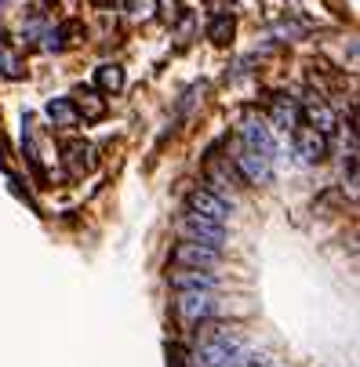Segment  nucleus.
Instances as JSON below:
<instances>
[{
    "label": "nucleus",
    "instance_id": "nucleus-1",
    "mask_svg": "<svg viewBox=\"0 0 360 367\" xmlns=\"http://www.w3.org/2000/svg\"><path fill=\"white\" fill-rule=\"evenodd\" d=\"M197 353H193V363L197 367H229L233 360L240 356L244 349V335L240 328H233V323H197Z\"/></svg>",
    "mask_w": 360,
    "mask_h": 367
},
{
    "label": "nucleus",
    "instance_id": "nucleus-2",
    "mask_svg": "<svg viewBox=\"0 0 360 367\" xmlns=\"http://www.w3.org/2000/svg\"><path fill=\"white\" fill-rule=\"evenodd\" d=\"M179 233L186 236V240L204 244V247H215V251L226 244V226L207 222V219H197V214H189V211L179 219Z\"/></svg>",
    "mask_w": 360,
    "mask_h": 367
},
{
    "label": "nucleus",
    "instance_id": "nucleus-3",
    "mask_svg": "<svg viewBox=\"0 0 360 367\" xmlns=\"http://www.w3.org/2000/svg\"><path fill=\"white\" fill-rule=\"evenodd\" d=\"M172 262H175L179 269H215V266L222 262V251L204 247V244H193V240H182V244H175V251H172Z\"/></svg>",
    "mask_w": 360,
    "mask_h": 367
},
{
    "label": "nucleus",
    "instance_id": "nucleus-4",
    "mask_svg": "<svg viewBox=\"0 0 360 367\" xmlns=\"http://www.w3.org/2000/svg\"><path fill=\"white\" fill-rule=\"evenodd\" d=\"M291 142H295V157H299L302 164H321L328 157V135L313 131L309 124H299L291 131Z\"/></svg>",
    "mask_w": 360,
    "mask_h": 367
},
{
    "label": "nucleus",
    "instance_id": "nucleus-5",
    "mask_svg": "<svg viewBox=\"0 0 360 367\" xmlns=\"http://www.w3.org/2000/svg\"><path fill=\"white\" fill-rule=\"evenodd\" d=\"M186 204H189V214H197V219L219 222V226H226V219H229V204L219 197V193H211V189H193Z\"/></svg>",
    "mask_w": 360,
    "mask_h": 367
},
{
    "label": "nucleus",
    "instance_id": "nucleus-6",
    "mask_svg": "<svg viewBox=\"0 0 360 367\" xmlns=\"http://www.w3.org/2000/svg\"><path fill=\"white\" fill-rule=\"evenodd\" d=\"M175 309L186 323H204V320H211V313H215V295L211 291H179Z\"/></svg>",
    "mask_w": 360,
    "mask_h": 367
},
{
    "label": "nucleus",
    "instance_id": "nucleus-7",
    "mask_svg": "<svg viewBox=\"0 0 360 367\" xmlns=\"http://www.w3.org/2000/svg\"><path fill=\"white\" fill-rule=\"evenodd\" d=\"M237 171H240V179H244L248 186H262V182H269V175H273V160L244 146L240 157H237Z\"/></svg>",
    "mask_w": 360,
    "mask_h": 367
},
{
    "label": "nucleus",
    "instance_id": "nucleus-8",
    "mask_svg": "<svg viewBox=\"0 0 360 367\" xmlns=\"http://www.w3.org/2000/svg\"><path fill=\"white\" fill-rule=\"evenodd\" d=\"M299 110L306 113V120H309V127L313 131H321V135H331L335 131V113H331V105L321 98V95H306L302 102H299Z\"/></svg>",
    "mask_w": 360,
    "mask_h": 367
},
{
    "label": "nucleus",
    "instance_id": "nucleus-9",
    "mask_svg": "<svg viewBox=\"0 0 360 367\" xmlns=\"http://www.w3.org/2000/svg\"><path fill=\"white\" fill-rule=\"evenodd\" d=\"M66 171H70V179H84L88 171H95V146L91 142H80V139H73L66 149Z\"/></svg>",
    "mask_w": 360,
    "mask_h": 367
},
{
    "label": "nucleus",
    "instance_id": "nucleus-10",
    "mask_svg": "<svg viewBox=\"0 0 360 367\" xmlns=\"http://www.w3.org/2000/svg\"><path fill=\"white\" fill-rule=\"evenodd\" d=\"M240 139H244V146H248V149H255V153H262V157H269V160L277 157V142H273L269 127H266L262 120H244Z\"/></svg>",
    "mask_w": 360,
    "mask_h": 367
},
{
    "label": "nucleus",
    "instance_id": "nucleus-11",
    "mask_svg": "<svg viewBox=\"0 0 360 367\" xmlns=\"http://www.w3.org/2000/svg\"><path fill=\"white\" fill-rule=\"evenodd\" d=\"M269 120L281 127V131H295L299 127V120H302V110H299V102L295 98H288V95H281V98H273V110H269Z\"/></svg>",
    "mask_w": 360,
    "mask_h": 367
},
{
    "label": "nucleus",
    "instance_id": "nucleus-12",
    "mask_svg": "<svg viewBox=\"0 0 360 367\" xmlns=\"http://www.w3.org/2000/svg\"><path fill=\"white\" fill-rule=\"evenodd\" d=\"M172 284L179 291H215V276L204 269H179L172 273Z\"/></svg>",
    "mask_w": 360,
    "mask_h": 367
},
{
    "label": "nucleus",
    "instance_id": "nucleus-13",
    "mask_svg": "<svg viewBox=\"0 0 360 367\" xmlns=\"http://www.w3.org/2000/svg\"><path fill=\"white\" fill-rule=\"evenodd\" d=\"M80 33H84V26L70 18V22H62V26L48 30V37H44V48H48V51H66L70 44H77L73 37H80Z\"/></svg>",
    "mask_w": 360,
    "mask_h": 367
},
{
    "label": "nucleus",
    "instance_id": "nucleus-14",
    "mask_svg": "<svg viewBox=\"0 0 360 367\" xmlns=\"http://www.w3.org/2000/svg\"><path fill=\"white\" fill-rule=\"evenodd\" d=\"M73 105H77V113H80L84 120H102V117H105V102H102L91 88H80V91L73 95Z\"/></svg>",
    "mask_w": 360,
    "mask_h": 367
},
{
    "label": "nucleus",
    "instance_id": "nucleus-15",
    "mask_svg": "<svg viewBox=\"0 0 360 367\" xmlns=\"http://www.w3.org/2000/svg\"><path fill=\"white\" fill-rule=\"evenodd\" d=\"M48 117H51L55 127H77L80 124V113H77L73 98H51L48 102Z\"/></svg>",
    "mask_w": 360,
    "mask_h": 367
},
{
    "label": "nucleus",
    "instance_id": "nucleus-16",
    "mask_svg": "<svg viewBox=\"0 0 360 367\" xmlns=\"http://www.w3.org/2000/svg\"><path fill=\"white\" fill-rule=\"evenodd\" d=\"M0 70H4L8 80H18V77H22V58H18V51H15V44H11L8 37L0 40Z\"/></svg>",
    "mask_w": 360,
    "mask_h": 367
},
{
    "label": "nucleus",
    "instance_id": "nucleus-17",
    "mask_svg": "<svg viewBox=\"0 0 360 367\" xmlns=\"http://www.w3.org/2000/svg\"><path fill=\"white\" fill-rule=\"evenodd\" d=\"M95 84H98L102 91L113 95V91L124 88V70H120V66H98V70H95Z\"/></svg>",
    "mask_w": 360,
    "mask_h": 367
},
{
    "label": "nucleus",
    "instance_id": "nucleus-18",
    "mask_svg": "<svg viewBox=\"0 0 360 367\" xmlns=\"http://www.w3.org/2000/svg\"><path fill=\"white\" fill-rule=\"evenodd\" d=\"M233 30H237V22H233V15H219L215 22L207 26V37L215 40V44H229V37H233Z\"/></svg>",
    "mask_w": 360,
    "mask_h": 367
},
{
    "label": "nucleus",
    "instance_id": "nucleus-19",
    "mask_svg": "<svg viewBox=\"0 0 360 367\" xmlns=\"http://www.w3.org/2000/svg\"><path fill=\"white\" fill-rule=\"evenodd\" d=\"M128 11L131 15H153L157 11V0H128Z\"/></svg>",
    "mask_w": 360,
    "mask_h": 367
},
{
    "label": "nucleus",
    "instance_id": "nucleus-20",
    "mask_svg": "<svg viewBox=\"0 0 360 367\" xmlns=\"http://www.w3.org/2000/svg\"><path fill=\"white\" fill-rule=\"evenodd\" d=\"M167 356H172V367H193V363H186L189 353L182 349V345H167Z\"/></svg>",
    "mask_w": 360,
    "mask_h": 367
},
{
    "label": "nucleus",
    "instance_id": "nucleus-21",
    "mask_svg": "<svg viewBox=\"0 0 360 367\" xmlns=\"http://www.w3.org/2000/svg\"><path fill=\"white\" fill-rule=\"evenodd\" d=\"M113 4V0H95V8H110Z\"/></svg>",
    "mask_w": 360,
    "mask_h": 367
}]
</instances>
